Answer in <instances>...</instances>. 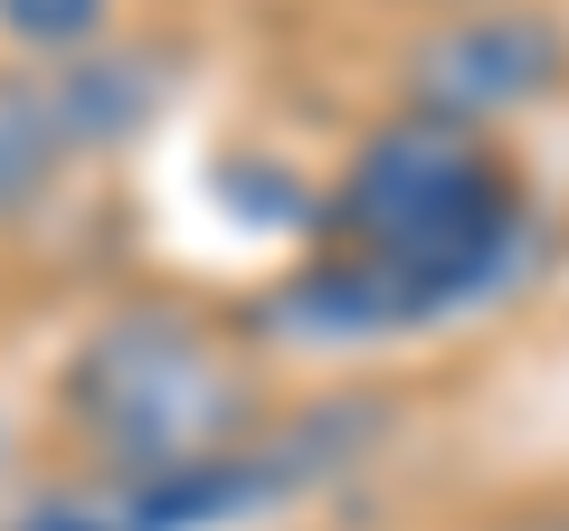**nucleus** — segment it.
<instances>
[{
  "mask_svg": "<svg viewBox=\"0 0 569 531\" xmlns=\"http://www.w3.org/2000/svg\"><path fill=\"white\" fill-rule=\"evenodd\" d=\"M531 238H541V200L503 133L389 104L342 152L323 238L266 294V332L305 351H351L466 323L522 285Z\"/></svg>",
  "mask_w": 569,
  "mask_h": 531,
  "instance_id": "1",
  "label": "nucleus"
},
{
  "mask_svg": "<svg viewBox=\"0 0 569 531\" xmlns=\"http://www.w3.org/2000/svg\"><path fill=\"white\" fill-rule=\"evenodd\" d=\"M276 428V389L190 304H114L58 370V437L77 447V484L152 493L247 455Z\"/></svg>",
  "mask_w": 569,
  "mask_h": 531,
  "instance_id": "2",
  "label": "nucleus"
},
{
  "mask_svg": "<svg viewBox=\"0 0 569 531\" xmlns=\"http://www.w3.org/2000/svg\"><path fill=\"white\" fill-rule=\"evenodd\" d=\"M181 67H190L181 39H142V29H114V39L77 48V58L0 67V238L29 228L39 209H58V190L77 171L142 143L162 123Z\"/></svg>",
  "mask_w": 569,
  "mask_h": 531,
  "instance_id": "3",
  "label": "nucleus"
},
{
  "mask_svg": "<svg viewBox=\"0 0 569 531\" xmlns=\"http://www.w3.org/2000/svg\"><path fill=\"white\" fill-rule=\"evenodd\" d=\"M399 114L466 123V133H512L522 114L569 96V10L550 0H466L427 10L389 58Z\"/></svg>",
  "mask_w": 569,
  "mask_h": 531,
  "instance_id": "4",
  "label": "nucleus"
},
{
  "mask_svg": "<svg viewBox=\"0 0 569 531\" xmlns=\"http://www.w3.org/2000/svg\"><path fill=\"white\" fill-rule=\"evenodd\" d=\"M114 29H123V0H0V48L10 58H77Z\"/></svg>",
  "mask_w": 569,
  "mask_h": 531,
  "instance_id": "5",
  "label": "nucleus"
},
{
  "mask_svg": "<svg viewBox=\"0 0 569 531\" xmlns=\"http://www.w3.org/2000/svg\"><path fill=\"white\" fill-rule=\"evenodd\" d=\"M399 10H418V20H427V10H466V0H399Z\"/></svg>",
  "mask_w": 569,
  "mask_h": 531,
  "instance_id": "6",
  "label": "nucleus"
}]
</instances>
